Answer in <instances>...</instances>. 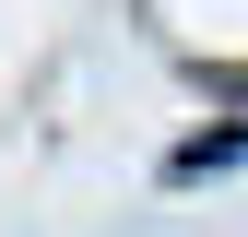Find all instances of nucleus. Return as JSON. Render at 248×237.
<instances>
[{
    "mask_svg": "<svg viewBox=\"0 0 248 237\" xmlns=\"http://www.w3.org/2000/svg\"><path fill=\"white\" fill-rule=\"evenodd\" d=\"M225 83H236V95H248V71H225Z\"/></svg>",
    "mask_w": 248,
    "mask_h": 237,
    "instance_id": "f257e3e1",
    "label": "nucleus"
}]
</instances>
